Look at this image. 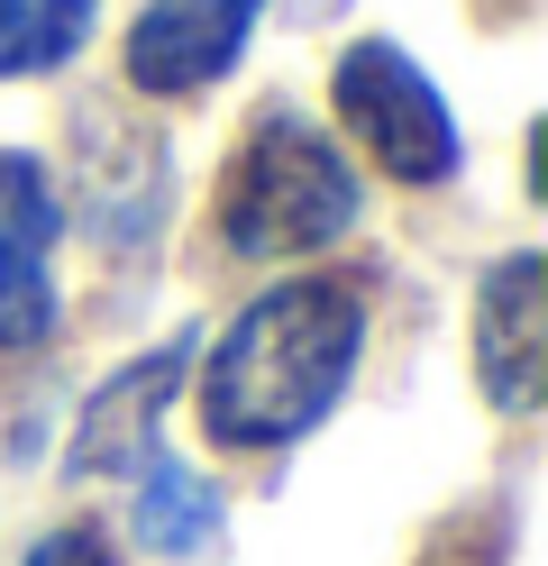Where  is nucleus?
<instances>
[{
  "label": "nucleus",
  "instance_id": "obj_1",
  "mask_svg": "<svg viewBox=\"0 0 548 566\" xmlns=\"http://www.w3.org/2000/svg\"><path fill=\"white\" fill-rule=\"evenodd\" d=\"M365 347V302L339 274H302L256 293L229 338L201 366V420L219 448H292L302 430H320L339 411L348 375Z\"/></svg>",
  "mask_w": 548,
  "mask_h": 566
},
{
  "label": "nucleus",
  "instance_id": "obj_2",
  "mask_svg": "<svg viewBox=\"0 0 548 566\" xmlns=\"http://www.w3.org/2000/svg\"><path fill=\"white\" fill-rule=\"evenodd\" d=\"M356 174L348 156L329 147V128L292 119V111H266L247 128V147L219 174V238L238 256H311V247L348 238L356 229Z\"/></svg>",
  "mask_w": 548,
  "mask_h": 566
},
{
  "label": "nucleus",
  "instance_id": "obj_3",
  "mask_svg": "<svg viewBox=\"0 0 548 566\" xmlns=\"http://www.w3.org/2000/svg\"><path fill=\"white\" fill-rule=\"evenodd\" d=\"M329 101H339V119L356 128V147L375 156L393 184H448L457 174L448 101H438V83L393 38H356L339 55V74H329Z\"/></svg>",
  "mask_w": 548,
  "mask_h": 566
},
{
  "label": "nucleus",
  "instance_id": "obj_4",
  "mask_svg": "<svg viewBox=\"0 0 548 566\" xmlns=\"http://www.w3.org/2000/svg\"><path fill=\"white\" fill-rule=\"evenodd\" d=\"M55 238H64L55 174L0 147V357H19L55 329Z\"/></svg>",
  "mask_w": 548,
  "mask_h": 566
},
{
  "label": "nucleus",
  "instance_id": "obj_5",
  "mask_svg": "<svg viewBox=\"0 0 548 566\" xmlns=\"http://www.w3.org/2000/svg\"><path fill=\"white\" fill-rule=\"evenodd\" d=\"M256 19H266V0H146L128 28V83L156 101L210 92L247 55Z\"/></svg>",
  "mask_w": 548,
  "mask_h": 566
},
{
  "label": "nucleus",
  "instance_id": "obj_6",
  "mask_svg": "<svg viewBox=\"0 0 548 566\" xmlns=\"http://www.w3.org/2000/svg\"><path fill=\"white\" fill-rule=\"evenodd\" d=\"M475 375L503 411H539L548 394V265L539 247L503 256L475 283Z\"/></svg>",
  "mask_w": 548,
  "mask_h": 566
},
{
  "label": "nucleus",
  "instance_id": "obj_7",
  "mask_svg": "<svg viewBox=\"0 0 548 566\" xmlns=\"http://www.w3.org/2000/svg\"><path fill=\"white\" fill-rule=\"evenodd\" d=\"M183 375H193V338L128 357L83 402V420H73V475H137L146 457H156V430H165V411L183 394Z\"/></svg>",
  "mask_w": 548,
  "mask_h": 566
},
{
  "label": "nucleus",
  "instance_id": "obj_8",
  "mask_svg": "<svg viewBox=\"0 0 548 566\" xmlns=\"http://www.w3.org/2000/svg\"><path fill=\"white\" fill-rule=\"evenodd\" d=\"M101 0H0V83L55 74L64 55H83Z\"/></svg>",
  "mask_w": 548,
  "mask_h": 566
},
{
  "label": "nucleus",
  "instance_id": "obj_9",
  "mask_svg": "<svg viewBox=\"0 0 548 566\" xmlns=\"http://www.w3.org/2000/svg\"><path fill=\"white\" fill-rule=\"evenodd\" d=\"M146 493H137V539L146 548H201L219 530V493L201 467H183V457H146Z\"/></svg>",
  "mask_w": 548,
  "mask_h": 566
},
{
  "label": "nucleus",
  "instance_id": "obj_10",
  "mask_svg": "<svg viewBox=\"0 0 548 566\" xmlns=\"http://www.w3.org/2000/svg\"><path fill=\"white\" fill-rule=\"evenodd\" d=\"M28 566H120V557H110V539H101V530L64 521V530H46V539L28 548Z\"/></svg>",
  "mask_w": 548,
  "mask_h": 566
}]
</instances>
